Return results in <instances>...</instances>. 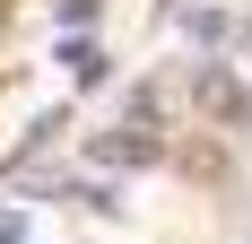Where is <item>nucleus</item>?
<instances>
[{"label":"nucleus","instance_id":"nucleus-4","mask_svg":"<svg viewBox=\"0 0 252 244\" xmlns=\"http://www.w3.org/2000/svg\"><path fill=\"white\" fill-rule=\"evenodd\" d=\"M183 26H191L200 44H218V35H226V18H218V9H183Z\"/></svg>","mask_w":252,"mask_h":244},{"label":"nucleus","instance_id":"nucleus-2","mask_svg":"<svg viewBox=\"0 0 252 244\" xmlns=\"http://www.w3.org/2000/svg\"><path fill=\"white\" fill-rule=\"evenodd\" d=\"M200 105H218V114H244L252 96H244V87H235L226 70H200Z\"/></svg>","mask_w":252,"mask_h":244},{"label":"nucleus","instance_id":"nucleus-3","mask_svg":"<svg viewBox=\"0 0 252 244\" xmlns=\"http://www.w3.org/2000/svg\"><path fill=\"white\" fill-rule=\"evenodd\" d=\"M61 61H70V79H78V87H96V79H104V52L87 44V35H78V44H61Z\"/></svg>","mask_w":252,"mask_h":244},{"label":"nucleus","instance_id":"nucleus-6","mask_svg":"<svg viewBox=\"0 0 252 244\" xmlns=\"http://www.w3.org/2000/svg\"><path fill=\"white\" fill-rule=\"evenodd\" d=\"M0 244H26V218H18V209H0Z\"/></svg>","mask_w":252,"mask_h":244},{"label":"nucleus","instance_id":"nucleus-5","mask_svg":"<svg viewBox=\"0 0 252 244\" xmlns=\"http://www.w3.org/2000/svg\"><path fill=\"white\" fill-rule=\"evenodd\" d=\"M52 9H61V26H87V18H96V0H52Z\"/></svg>","mask_w":252,"mask_h":244},{"label":"nucleus","instance_id":"nucleus-1","mask_svg":"<svg viewBox=\"0 0 252 244\" xmlns=\"http://www.w3.org/2000/svg\"><path fill=\"white\" fill-rule=\"evenodd\" d=\"M148 157H165L157 114H130L122 131H104V140H96V166H148Z\"/></svg>","mask_w":252,"mask_h":244}]
</instances>
